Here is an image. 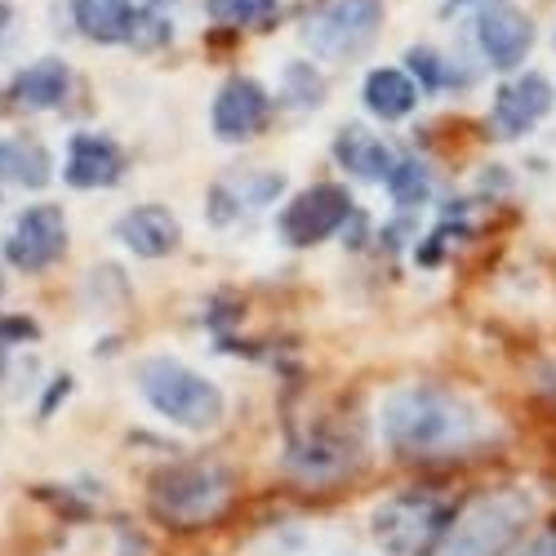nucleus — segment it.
<instances>
[{"instance_id": "nucleus-4", "label": "nucleus", "mask_w": 556, "mask_h": 556, "mask_svg": "<svg viewBox=\"0 0 556 556\" xmlns=\"http://www.w3.org/2000/svg\"><path fill=\"white\" fill-rule=\"evenodd\" d=\"M231 498V472L218 463H174L152 481V513L169 526H205Z\"/></svg>"}, {"instance_id": "nucleus-7", "label": "nucleus", "mask_w": 556, "mask_h": 556, "mask_svg": "<svg viewBox=\"0 0 556 556\" xmlns=\"http://www.w3.org/2000/svg\"><path fill=\"white\" fill-rule=\"evenodd\" d=\"M67 250V218L59 205H31L18 214V223L10 227L5 241V258L18 271H45L54 258H63Z\"/></svg>"}, {"instance_id": "nucleus-9", "label": "nucleus", "mask_w": 556, "mask_h": 556, "mask_svg": "<svg viewBox=\"0 0 556 556\" xmlns=\"http://www.w3.org/2000/svg\"><path fill=\"white\" fill-rule=\"evenodd\" d=\"M267 121V89L250 76H237L223 85V94L214 99V134L223 143H241L254 138Z\"/></svg>"}, {"instance_id": "nucleus-21", "label": "nucleus", "mask_w": 556, "mask_h": 556, "mask_svg": "<svg viewBox=\"0 0 556 556\" xmlns=\"http://www.w3.org/2000/svg\"><path fill=\"white\" fill-rule=\"evenodd\" d=\"M276 0H210V14L218 23H263L271 18Z\"/></svg>"}, {"instance_id": "nucleus-22", "label": "nucleus", "mask_w": 556, "mask_h": 556, "mask_svg": "<svg viewBox=\"0 0 556 556\" xmlns=\"http://www.w3.org/2000/svg\"><path fill=\"white\" fill-rule=\"evenodd\" d=\"M290 85H294V103H320V80H316V72H307V67H290Z\"/></svg>"}, {"instance_id": "nucleus-8", "label": "nucleus", "mask_w": 556, "mask_h": 556, "mask_svg": "<svg viewBox=\"0 0 556 556\" xmlns=\"http://www.w3.org/2000/svg\"><path fill=\"white\" fill-rule=\"evenodd\" d=\"M348 214H352V197L343 188H334V182H320V188H307L299 201L286 205L281 237L290 245H316V241L334 237L348 223Z\"/></svg>"}, {"instance_id": "nucleus-15", "label": "nucleus", "mask_w": 556, "mask_h": 556, "mask_svg": "<svg viewBox=\"0 0 556 556\" xmlns=\"http://www.w3.org/2000/svg\"><path fill=\"white\" fill-rule=\"evenodd\" d=\"M334 156H339V165H348V169H352L356 178H365V182L388 178L392 165H396V156H392V148L383 143V138L369 134V129H361V125H348V129L334 138Z\"/></svg>"}, {"instance_id": "nucleus-23", "label": "nucleus", "mask_w": 556, "mask_h": 556, "mask_svg": "<svg viewBox=\"0 0 556 556\" xmlns=\"http://www.w3.org/2000/svg\"><path fill=\"white\" fill-rule=\"evenodd\" d=\"M23 339H36V326L27 316H0V348L10 343H23Z\"/></svg>"}, {"instance_id": "nucleus-19", "label": "nucleus", "mask_w": 556, "mask_h": 556, "mask_svg": "<svg viewBox=\"0 0 556 556\" xmlns=\"http://www.w3.org/2000/svg\"><path fill=\"white\" fill-rule=\"evenodd\" d=\"M388 188L401 205H419L428 201V188H432V178H428V165L424 161H396L392 174H388Z\"/></svg>"}, {"instance_id": "nucleus-2", "label": "nucleus", "mask_w": 556, "mask_h": 556, "mask_svg": "<svg viewBox=\"0 0 556 556\" xmlns=\"http://www.w3.org/2000/svg\"><path fill=\"white\" fill-rule=\"evenodd\" d=\"M138 392L148 396L156 414H165L169 424L188 432H210L223 419V392L210 379H201L197 369L169 356H152L138 365Z\"/></svg>"}, {"instance_id": "nucleus-16", "label": "nucleus", "mask_w": 556, "mask_h": 556, "mask_svg": "<svg viewBox=\"0 0 556 556\" xmlns=\"http://www.w3.org/2000/svg\"><path fill=\"white\" fill-rule=\"evenodd\" d=\"M72 14L89 40H103V45L129 40L138 31V14L129 0H72Z\"/></svg>"}, {"instance_id": "nucleus-24", "label": "nucleus", "mask_w": 556, "mask_h": 556, "mask_svg": "<svg viewBox=\"0 0 556 556\" xmlns=\"http://www.w3.org/2000/svg\"><path fill=\"white\" fill-rule=\"evenodd\" d=\"M409 67L424 76V85H441V80H445V72H441V63H437L432 50H414V54H409Z\"/></svg>"}, {"instance_id": "nucleus-10", "label": "nucleus", "mask_w": 556, "mask_h": 556, "mask_svg": "<svg viewBox=\"0 0 556 556\" xmlns=\"http://www.w3.org/2000/svg\"><path fill=\"white\" fill-rule=\"evenodd\" d=\"M477 40H481V50L490 59V67L498 72H513L526 54H530V45H534V23L521 14V10H490L477 18Z\"/></svg>"}, {"instance_id": "nucleus-1", "label": "nucleus", "mask_w": 556, "mask_h": 556, "mask_svg": "<svg viewBox=\"0 0 556 556\" xmlns=\"http://www.w3.org/2000/svg\"><path fill=\"white\" fill-rule=\"evenodd\" d=\"M379 428L388 450H396L401 458H445L477 445L485 432V419L472 401H463L454 392L396 388L379 409Z\"/></svg>"}, {"instance_id": "nucleus-11", "label": "nucleus", "mask_w": 556, "mask_h": 556, "mask_svg": "<svg viewBox=\"0 0 556 556\" xmlns=\"http://www.w3.org/2000/svg\"><path fill=\"white\" fill-rule=\"evenodd\" d=\"M125 174V156L121 148L112 143V138L103 134H76L72 148H67V165H63V178L72 182V188H112V182Z\"/></svg>"}, {"instance_id": "nucleus-12", "label": "nucleus", "mask_w": 556, "mask_h": 556, "mask_svg": "<svg viewBox=\"0 0 556 556\" xmlns=\"http://www.w3.org/2000/svg\"><path fill=\"white\" fill-rule=\"evenodd\" d=\"M116 237L138 258H165V254L178 250L182 227H178V218L165 205H138V210H129V214L116 218Z\"/></svg>"}, {"instance_id": "nucleus-20", "label": "nucleus", "mask_w": 556, "mask_h": 556, "mask_svg": "<svg viewBox=\"0 0 556 556\" xmlns=\"http://www.w3.org/2000/svg\"><path fill=\"white\" fill-rule=\"evenodd\" d=\"M10 174L23 188H45L50 182V156L40 143H10Z\"/></svg>"}, {"instance_id": "nucleus-18", "label": "nucleus", "mask_w": 556, "mask_h": 556, "mask_svg": "<svg viewBox=\"0 0 556 556\" xmlns=\"http://www.w3.org/2000/svg\"><path fill=\"white\" fill-rule=\"evenodd\" d=\"M414 103H419V85H414L409 76L392 72V67H379L365 76V108L383 116V121H401L414 112Z\"/></svg>"}, {"instance_id": "nucleus-5", "label": "nucleus", "mask_w": 556, "mask_h": 556, "mask_svg": "<svg viewBox=\"0 0 556 556\" xmlns=\"http://www.w3.org/2000/svg\"><path fill=\"white\" fill-rule=\"evenodd\" d=\"M379 18H383L379 0H320L303 23V40L316 59L343 63L375 40Z\"/></svg>"}, {"instance_id": "nucleus-27", "label": "nucleus", "mask_w": 556, "mask_h": 556, "mask_svg": "<svg viewBox=\"0 0 556 556\" xmlns=\"http://www.w3.org/2000/svg\"><path fill=\"white\" fill-rule=\"evenodd\" d=\"M10 23V5H0V27H5Z\"/></svg>"}, {"instance_id": "nucleus-3", "label": "nucleus", "mask_w": 556, "mask_h": 556, "mask_svg": "<svg viewBox=\"0 0 556 556\" xmlns=\"http://www.w3.org/2000/svg\"><path fill=\"white\" fill-rule=\"evenodd\" d=\"M526 517H530V498L517 494V490H498V494L472 498L445 526V534L437 543V556H503L517 543Z\"/></svg>"}, {"instance_id": "nucleus-25", "label": "nucleus", "mask_w": 556, "mask_h": 556, "mask_svg": "<svg viewBox=\"0 0 556 556\" xmlns=\"http://www.w3.org/2000/svg\"><path fill=\"white\" fill-rule=\"evenodd\" d=\"M526 556H556V534H543Z\"/></svg>"}, {"instance_id": "nucleus-13", "label": "nucleus", "mask_w": 556, "mask_h": 556, "mask_svg": "<svg viewBox=\"0 0 556 556\" xmlns=\"http://www.w3.org/2000/svg\"><path fill=\"white\" fill-rule=\"evenodd\" d=\"M547 112H552V85L543 76H521V80L498 89V99H494V129L513 138V134L534 129Z\"/></svg>"}, {"instance_id": "nucleus-17", "label": "nucleus", "mask_w": 556, "mask_h": 556, "mask_svg": "<svg viewBox=\"0 0 556 556\" xmlns=\"http://www.w3.org/2000/svg\"><path fill=\"white\" fill-rule=\"evenodd\" d=\"M67 85H72V72L59 59H45V63H31L14 76V99L31 112H45V108H59L67 99Z\"/></svg>"}, {"instance_id": "nucleus-26", "label": "nucleus", "mask_w": 556, "mask_h": 556, "mask_svg": "<svg viewBox=\"0 0 556 556\" xmlns=\"http://www.w3.org/2000/svg\"><path fill=\"white\" fill-rule=\"evenodd\" d=\"M0 174H10V143H0Z\"/></svg>"}, {"instance_id": "nucleus-6", "label": "nucleus", "mask_w": 556, "mask_h": 556, "mask_svg": "<svg viewBox=\"0 0 556 556\" xmlns=\"http://www.w3.org/2000/svg\"><path fill=\"white\" fill-rule=\"evenodd\" d=\"M450 526V513L445 503L432 498V494H401V498H388L369 530H375L379 547L392 552V556H424L441 543Z\"/></svg>"}, {"instance_id": "nucleus-14", "label": "nucleus", "mask_w": 556, "mask_h": 556, "mask_svg": "<svg viewBox=\"0 0 556 556\" xmlns=\"http://www.w3.org/2000/svg\"><path fill=\"white\" fill-rule=\"evenodd\" d=\"M286 178L281 174H237L218 182V188L210 192V218L214 223H237L254 210H263L271 197H281Z\"/></svg>"}]
</instances>
